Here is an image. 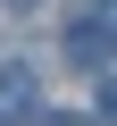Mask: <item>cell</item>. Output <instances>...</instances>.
I'll use <instances>...</instances> for the list:
<instances>
[{
  "mask_svg": "<svg viewBox=\"0 0 117 126\" xmlns=\"http://www.w3.org/2000/svg\"><path fill=\"white\" fill-rule=\"evenodd\" d=\"M34 101H42L34 67L25 59H0V118H34Z\"/></svg>",
  "mask_w": 117,
  "mask_h": 126,
  "instance_id": "cell-1",
  "label": "cell"
},
{
  "mask_svg": "<svg viewBox=\"0 0 117 126\" xmlns=\"http://www.w3.org/2000/svg\"><path fill=\"white\" fill-rule=\"evenodd\" d=\"M9 9H25V17H34V9H42V0H9Z\"/></svg>",
  "mask_w": 117,
  "mask_h": 126,
  "instance_id": "cell-2",
  "label": "cell"
}]
</instances>
